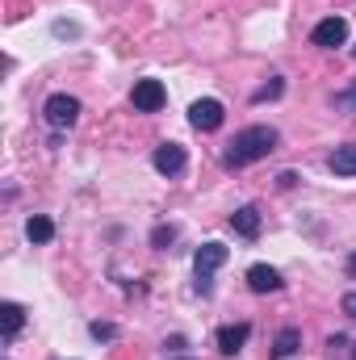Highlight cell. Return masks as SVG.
I'll list each match as a JSON object with an SVG mask.
<instances>
[{
  "label": "cell",
  "instance_id": "6da1fadb",
  "mask_svg": "<svg viewBox=\"0 0 356 360\" xmlns=\"http://www.w3.org/2000/svg\"><path fill=\"white\" fill-rule=\"evenodd\" d=\"M276 143H281V134H276L272 126H248V130H239V134L227 143L222 168H248V164H256V160H268V155L276 151Z\"/></svg>",
  "mask_w": 356,
  "mask_h": 360
},
{
  "label": "cell",
  "instance_id": "7a4b0ae2",
  "mask_svg": "<svg viewBox=\"0 0 356 360\" xmlns=\"http://www.w3.org/2000/svg\"><path fill=\"white\" fill-rule=\"evenodd\" d=\"M227 260H231V248H222V243H201V248H197L193 272H197V289H201V293H210V276L222 269Z\"/></svg>",
  "mask_w": 356,
  "mask_h": 360
},
{
  "label": "cell",
  "instance_id": "3957f363",
  "mask_svg": "<svg viewBox=\"0 0 356 360\" xmlns=\"http://www.w3.org/2000/svg\"><path fill=\"white\" fill-rule=\"evenodd\" d=\"M42 113H46V122H51L55 130H68V126H76V117H80V101L68 96V92H55V96L42 105Z\"/></svg>",
  "mask_w": 356,
  "mask_h": 360
},
{
  "label": "cell",
  "instance_id": "277c9868",
  "mask_svg": "<svg viewBox=\"0 0 356 360\" xmlns=\"http://www.w3.org/2000/svg\"><path fill=\"white\" fill-rule=\"evenodd\" d=\"M222 117H227V109H222V101H214V96H201V101H193V109H189V122H193V130H201V134L218 130Z\"/></svg>",
  "mask_w": 356,
  "mask_h": 360
},
{
  "label": "cell",
  "instance_id": "5b68a950",
  "mask_svg": "<svg viewBox=\"0 0 356 360\" xmlns=\"http://www.w3.org/2000/svg\"><path fill=\"white\" fill-rule=\"evenodd\" d=\"M130 101H134L139 113H160V109L168 105V89H164L160 80H139L134 92H130Z\"/></svg>",
  "mask_w": 356,
  "mask_h": 360
},
{
  "label": "cell",
  "instance_id": "8992f818",
  "mask_svg": "<svg viewBox=\"0 0 356 360\" xmlns=\"http://www.w3.org/2000/svg\"><path fill=\"white\" fill-rule=\"evenodd\" d=\"M310 42H314V46H323V51L344 46V42H348V21H344V17H327V21H319V25H314V34H310Z\"/></svg>",
  "mask_w": 356,
  "mask_h": 360
},
{
  "label": "cell",
  "instance_id": "52a82bcc",
  "mask_svg": "<svg viewBox=\"0 0 356 360\" xmlns=\"http://www.w3.org/2000/svg\"><path fill=\"white\" fill-rule=\"evenodd\" d=\"M184 164H189V155H184L180 143H164V147H155V172H164V176H180Z\"/></svg>",
  "mask_w": 356,
  "mask_h": 360
},
{
  "label": "cell",
  "instance_id": "ba28073f",
  "mask_svg": "<svg viewBox=\"0 0 356 360\" xmlns=\"http://www.w3.org/2000/svg\"><path fill=\"white\" fill-rule=\"evenodd\" d=\"M231 226H235V235H243V239H260V210L256 205H239L235 214H231Z\"/></svg>",
  "mask_w": 356,
  "mask_h": 360
},
{
  "label": "cell",
  "instance_id": "9c48e42d",
  "mask_svg": "<svg viewBox=\"0 0 356 360\" xmlns=\"http://www.w3.org/2000/svg\"><path fill=\"white\" fill-rule=\"evenodd\" d=\"M21 327H25V310H21L17 302H4V306H0V340L13 344Z\"/></svg>",
  "mask_w": 356,
  "mask_h": 360
},
{
  "label": "cell",
  "instance_id": "30bf717a",
  "mask_svg": "<svg viewBox=\"0 0 356 360\" xmlns=\"http://www.w3.org/2000/svg\"><path fill=\"white\" fill-rule=\"evenodd\" d=\"M248 335H252L248 323H231V327H222V331H218V352H222V356H235V352L248 344Z\"/></svg>",
  "mask_w": 356,
  "mask_h": 360
},
{
  "label": "cell",
  "instance_id": "8fae6325",
  "mask_svg": "<svg viewBox=\"0 0 356 360\" xmlns=\"http://www.w3.org/2000/svg\"><path fill=\"white\" fill-rule=\"evenodd\" d=\"M248 285H252V293H276L281 289V272L268 269V264H252L248 269Z\"/></svg>",
  "mask_w": 356,
  "mask_h": 360
},
{
  "label": "cell",
  "instance_id": "7c38bea8",
  "mask_svg": "<svg viewBox=\"0 0 356 360\" xmlns=\"http://www.w3.org/2000/svg\"><path fill=\"white\" fill-rule=\"evenodd\" d=\"M327 168H331L336 176H356V143L336 147V151H331V160H327Z\"/></svg>",
  "mask_w": 356,
  "mask_h": 360
},
{
  "label": "cell",
  "instance_id": "4fadbf2b",
  "mask_svg": "<svg viewBox=\"0 0 356 360\" xmlns=\"http://www.w3.org/2000/svg\"><path fill=\"white\" fill-rule=\"evenodd\" d=\"M298 348H302V331H298V327L276 331V340H272V356H276V360H289Z\"/></svg>",
  "mask_w": 356,
  "mask_h": 360
},
{
  "label": "cell",
  "instance_id": "5bb4252c",
  "mask_svg": "<svg viewBox=\"0 0 356 360\" xmlns=\"http://www.w3.org/2000/svg\"><path fill=\"white\" fill-rule=\"evenodd\" d=\"M25 235H30V243H51V239H55V222L42 218V214H34V218L25 222Z\"/></svg>",
  "mask_w": 356,
  "mask_h": 360
},
{
  "label": "cell",
  "instance_id": "9a60e30c",
  "mask_svg": "<svg viewBox=\"0 0 356 360\" xmlns=\"http://www.w3.org/2000/svg\"><path fill=\"white\" fill-rule=\"evenodd\" d=\"M281 92H285V80H281V76H272V80H268V84H265L260 92H256L252 101H256V105H265V101H276Z\"/></svg>",
  "mask_w": 356,
  "mask_h": 360
},
{
  "label": "cell",
  "instance_id": "2e32d148",
  "mask_svg": "<svg viewBox=\"0 0 356 360\" xmlns=\"http://www.w3.org/2000/svg\"><path fill=\"white\" fill-rule=\"evenodd\" d=\"M336 109L356 117V84H352V89H344V92H336Z\"/></svg>",
  "mask_w": 356,
  "mask_h": 360
},
{
  "label": "cell",
  "instance_id": "e0dca14e",
  "mask_svg": "<svg viewBox=\"0 0 356 360\" xmlns=\"http://www.w3.org/2000/svg\"><path fill=\"white\" fill-rule=\"evenodd\" d=\"M172 239H177V226H155V235H151V243H155L160 252H168Z\"/></svg>",
  "mask_w": 356,
  "mask_h": 360
},
{
  "label": "cell",
  "instance_id": "ac0fdd59",
  "mask_svg": "<svg viewBox=\"0 0 356 360\" xmlns=\"http://www.w3.org/2000/svg\"><path fill=\"white\" fill-rule=\"evenodd\" d=\"M89 331H92V340H113V335H117V327H113V323H92Z\"/></svg>",
  "mask_w": 356,
  "mask_h": 360
},
{
  "label": "cell",
  "instance_id": "d6986e66",
  "mask_svg": "<svg viewBox=\"0 0 356 360\" xmlns=\"http://www.w3.org/2000/svg\"><path fill=\"white\" fill-rule=\"evenodd\" d=\"M344 314L356 319V293H344Z\"/></svg>",
  "mask_w": 356,
  "mask_h": 360
},
{
  "label": "cell",
  "instance_id": "ffe728a7",
  "mask_svg": "<svg viewBox=\"0 0 356 360\" xmlns=\"http://www.w3.org/2000/svg\"><path fill=\"white\" fill-rule=\"evenodd\" d=\"M348 272H356V256H352V260H348Z\"/></svg>",
  "mask_w": 356,
  "mask_h": 360
},
{
  "label": "cell",
  "instance_id": "44dd1931",
  "mask_svg": "<svg viewBox=\"0 0 356 360\" xmlns=\"http://www.w3.org/2000/svg\"><path fill=\"white\" fill-rule=\"evenodd\" d=\"M177 360H189V356H177Z\"/></svg>",
  "mask_w": 356,
  "mask_h": 360
},
{
  "label": "cell",
  "instance_id": "7402d4cb",
  "mask_svg": "<svg viewBox=\"0 0 356 360\" xmlns=\"http://www.w3.org/2000/svg\"><path fill=\"white\" fill-rule=\"evenodd\" d=\"M352 360H356V352H352Z\"/></svg>",
  "mask_w": 356,
  "mask_h": 360
}]
</instances>
